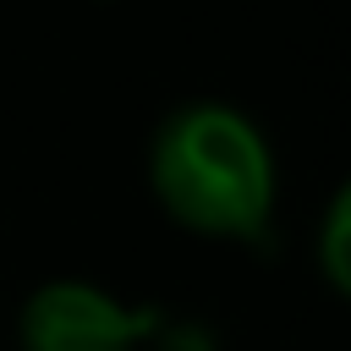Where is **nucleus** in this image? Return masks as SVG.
<instances>
[{
  "label": "nucleus",
  "mask_w": 351,
  "mask_h": 351,
  "mask_svg": "<svg viewBox=\"0 0 351 351\" xmlns=\"http://www.w3.org/2000/svg\"><path fill=\"white\" fill-rule=\"evenodd\" d=\"M159 329L154 307H137L93 280H44L16 313L22 351H137Z\"/></svg>",
  "instance_id": "2"
},
{
  "label": "nucleus",
  "mask_w": 351,
  "mask_h": 351,
  "mask_svg": "<svg viewBox=\"0 0 351 351\" xmlns=\"http://www.w3.org/2000/svg\"><path fill=\"white\" fill-rule=\"evenodd\" d=\"M313 258L318 274L335 296L351 291V186H335L324 214H318V236H313Z\"/></svg>",
  "instance_id": "3"
},
{
  "label": "nucleus",
  "mask_w": 351,
  "mask_h": 351,
  "mask_svg": "<svg viewBox=\"0 0 351 351\" xmlns=\"http://www.w3.org/2000/svg\"><path fill=\"white\" fill-rule=\"evenodd\" d=\"M148 186L159 208L214 241H252L280 203V159L269 132L219 99L181 104L148 143Z\"/></svg>",
  "instance_id": "1"
}]
</instances>
